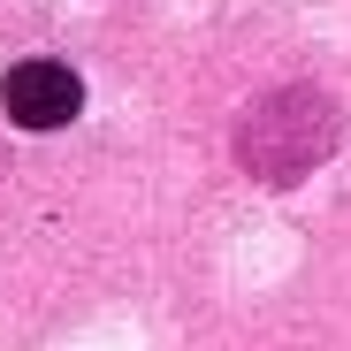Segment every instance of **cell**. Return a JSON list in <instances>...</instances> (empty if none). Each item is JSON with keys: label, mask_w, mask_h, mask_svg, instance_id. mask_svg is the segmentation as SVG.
Masks as SVG:
<instances>
[{"label": "cell", "mask_w": 351, "mask_h": 351, "mask_svg": "<svg viewBox=\"0 0 351 351\" xmlns=\"http://www.w3.org/2000/svg\"><path fill=\"white\" fill-rule=\"evenodd\" d=\"M0 107H8L16 130H62L84 114V77L69 62H46V53H31V62H16L8 77H0Z\"/></svg>", "instance_id": "1"}]
</instances>
